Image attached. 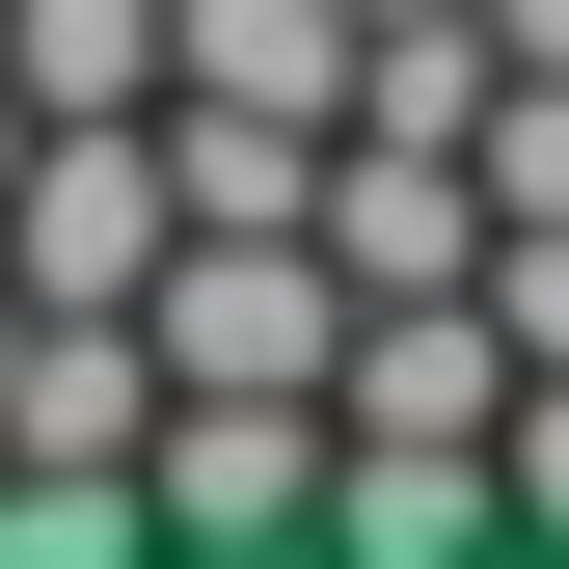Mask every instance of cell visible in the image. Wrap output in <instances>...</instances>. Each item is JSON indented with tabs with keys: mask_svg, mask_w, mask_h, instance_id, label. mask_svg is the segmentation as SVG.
<instances>
[{
	"mask_svg": "<svg viewBox=\"0 0 569 569\" xmlns=\"http://www.w3.org/2000/svg\"><path fill=\"white\" fill-rule=\"evenodd\" d=\"M0 82L28 109H163V0H0Z\"/></svg>",
	"mask_w": 569,
	"mask_h": 569,
	"instance_id": "cell-6",
	"label": "cell"
},
{
	"mask_svg": "<svg viewBox=\"0 0 569 569\" xmlns=\"http://www.w3.org/2000/svg\"><path fill=\"white\" fill-rule=\"evenodd\" d=\"M326 271H352V299H461V271H488V136L352 109L326 136Z\"/></svg>",
	"mask_w": 569,
	"mask_h": 569,
	"instance_id": "cell-3",
	"label": "cell"
},
{
	"mask_svg": "<svg viewBox=\"0 0 569 569\" xmlns=\"http://www.w3.org/2000/svg\"><path fill=\"white\" fill-rule=\"evenodd\" d=\"M352 0H163V82L190 109H299V136H352Z\"/></svg>",
	"mask_w": 569,
	"mask_h": 569,
	"instance_id": "cell-5",
	"label": "cell"
},
{
	"mask_svg": "<svg viewBox=\"0 0 569 569\" xmlns=\"http://www.w3.org/2000/svg\"><path fill=\"white\" fill-rule=\"evenodd\" d=\"M136 516H163V542H326V407L299 380H163Z\"/></svg>",
	"mask_w": 569,
	"mask_h": 569,
	"instance_id": "cell-2",
	"label": "cell"
},
{
	"mask_svg": "<svg viewBox=\"0 0 569 569\" xmlns=\"http://www.w3.org/2000/svg\"><path fill=\"white\" fill-rule=\"evenodd\" d=\"M352 28H407V0H352Z\"/></svg>",
	"mask_w": 569,
	"mask_h": 569,
	"instance_id": "cell-10",
	"label": "cell"
},
{
	"mask_svg": "<svg viewBox=\"0 0 569 569\" xmlns=\"http://www.w3.org/2000/svg\"><path fill=\"white\" fill-rule=\"evenodd\" d=\"M488 326H516V380H569V218H488Z\"/></svg>",
	"mask_w": 569,
	"mask_h": 569,
	"instance_id": "cell-7",
	"label": "cell"
},
{
	"mask_svg": "<svg viewBox=\"0 0 569 569\" xmlns=\"http://www.w3.org/2000/svg\"><path fill=\"white\" fill-rule=\"evenodd\" d=\"M488 461H516V542H569V380H516V435H488Z\"/></svg>",
	"mask_w": 569,
	"mask_h": 569,
	"instance_id": "cell-8",
	"label": "cell"
},
{
	"mask_svg": "<svg viewBox=\"0 0 569 569\" xmlns=\"http://www.w3.org/2000/svg\"><path fill=\"white\" fill-rule=\"evenodd\" d=\"M163 244H190L163 109H28V190H0V299H136Z\"/></svg>",
	"mask_w": 569,
	"mask_h": 569,
	"instance_id": "cell-1",
	"label": "cell"
},
{
	"mask_svg": "<svg viewBox=\"0 0 569 569\" xmlns=\"http://www.w3.org/2000/svg\"><path fill=\"white\" fill-rule=\"evenodd\" d=\"M352 435H516V326H488V271L461 299H352Z\"/></svg>",
	"mask_w": 569,
	"mask_h": 569,
	"instance_id": "cell-4",
	"label": "cell"
},
{
	"mask_svg": "<svg viewBox=\"0 0 569 569\" xmlns=\"http://www.w3.org/2000/svg\"><path fill=\"white\" fill-rule=\"evenodd\" d=\"M0 190H28V82H0Z\"/></svg>",
	"mask_w": 569,
	"mask_h": 569,
	"instance_id": "cell-9",
	"label": "cell"
}]
</instances>
